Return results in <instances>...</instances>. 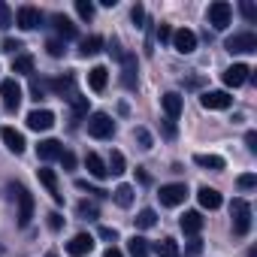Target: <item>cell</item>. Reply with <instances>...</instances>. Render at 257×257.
<instances>
[{
  "label": "cell",
  "instance_id": "cell-40",
  "mask_svg": "<svg viewBox=\"0 0 257 257\" xmlns=\"http://www.w3.org/2000/svg\"><path fill=\"white\" fill-rule=\"evenodd\" d=\"M239 10H242V16H245V22H257V7L251 4V0H242V4H239Z\"/></svg>",
  "mask_w": 257,
  "mask_h": 257
},
{
  "label": "cell",
  "instance_id": "cell-11",
  "mask_svg": "<svg viewBox=\"0 0 257 257\" xmlns=\"http://www.w3.org/2000/svg\"><path fill=\"white\" fill-rule=\"evenodd\" d=\"M40 22H43V13H40L37 7H22V10L16 13V25H19L22 31H34V28H40Z\"/></svg>",
  "mask_w": 257,
  "mask_h": 257
},
{
  "label": "cell",
  "instance_id": "cell-5",
  "mask_svg": "<svg viewBox=\"0 0 257 257\" xmlns=\"http://www.w3.org/2000/svg\"><path fill=\"white\" fill-rule=\"evenodd\" d=\"M0 100H4L7 112H19V106H22V85L16 79L0 82Z\"/></svg>",
  "mask_w": 257,
  "mask_h": 257
},
{
  "label": "cell",
  "instance_id": "cell-27",
  "mask_svg": "<svg viewBox=\"0 0 257 257\" xmlns=\"http://www.w3.org/2000/svg\"><path fill=\"white\" fill-rule=\"evenodd\" d=\"M127 254L131 257H149V239H143V236L127 239Z\"/></svg>",
  "mask_w": 257,
  "mask_h": 257
},
{
  "label": "cell",
  "instance_id": "cell-48",
  "mask_svg": "<svg viewBox=\"0 0 257 257\" xmlns=\"http://www.w3.org/2000/svg\"><path fill=\"white\" fill-rule=\"evenodd\" d=\"M100 236L109 239V242H115V239H118V230H115V227H100Z\"/></svg>",
  "mask_w": 257,
  "mask_h": 257
},
{
  "label": "cell",
  "instance_id": "cell-12",
  "mask_svg": "<svg viewBox=\"0 0 257 257\" xmlns=\"http://www.w3.org/2000/svg\"><path fill=\"white\" fill-rule=\"evenodd\" d=\"M55 124V112H49V109H34L31 115H28V127L31 131H49V127Z\"/></svg>",
  "mask_w": 257,
  "mask_h": 257
},
{
  "label": "cell",
  "instance_id": "cell-42",
  "mask_svg": "<svg viewBox=\"0 0 257 257\" xmlns=\"http://www.w3.org/2000/svg\"><path fill=\"white\" fill-rule=\"evenodd\" d=\"M134 137L140 140V146H143V149H152V134L146 131V127H137V134H134Z\"/></svg>",
  "mask_w": 257,
  "mask_h": 257
},
{
  "label": "cell",
  "instance_id": "cell-34",
  "mask_svg": "<svg viewBox=\"0 0 257 257\" xmlns=\"http://www.w3.org/2000/svg\"><path fill=\"white\" fill-rule=\"evenodd\" d=\"M76 13H79L82 22H91L94 19V4L91 0H76Z\"/></svg>",
  "mask_w": 257,
  "mask_h": 257
},
{
  "label": "cell",
  "instance_id": "cell-37",
  "mask_svg": "<svg viewBox=\"0 0 257 257\" xmlns=\"http://www.w3.org/2000/svg\"><path fill=\"white\" fill-rule=\"evenodd\" d=\"M46 49H49V55H52V58H61L67 46H64V40H61V37H52V40L46 43Z\"/></svg>",
  "mask_w": 257,
  "mask_h": 257
},
{
  "label": "cell",
  "instance_id": "cell-23",
  "mask_svg": "<svg viewBox=\"0 0 257 257\" xmlns=\"http://www.w3.org/2000/svg\"><path fill=\"white\" fill-rule=\"evenodd\" d=\"M149 251H155L158 257H179V242L176 239H161V242L149 245Z\"/></svg>",
  "mask_w": 257,
  "mask_h": 257
},
{
  "label": "cell",
  "instance_id": "cell-46",
  "mask_svg": "<svg viewBox=\"0 0 257 257\" xmlns=\"http://www.w3.org/2000/svg\"><path fill=\"white\" fill-rule=\"evenodd\" d=\"M158 40H161V43H170V40H173V28H170V25H161V28H158Z\"/></svg>",
  "mask_w": 257,
  "mask_h": 257
},
{
  "label": "cell",
  "instance_id": "cell-38",
  "mask_svg": "<svg viewBox=\"0 0 257 257\" xmlns=\"http://www.w3.org/2000/svg\"><path fill=\"white\" fill-rule=\"evenodd\" d=\"M76 188H79V191H88V194H94V197H100V200H106V197H109V191H103V188H94V185H88L85 179H79V182H76Z\"/></svg>",
  "mask_w": 257,
  "mask_h": 257
},
{
  "label": "cell",
  "instance_id": "cell-32",
  "mask_svg": "<svg viewBox=\"0 0 257 257\" xmlns=\"http://www.w3.org/2000/svg\"><path fill=\"white\" fill-rule=\"evenodd\" d=\"M106 170H109L112 176H121V173H124V155H121V152H112V155H109Z\"/></svg>",
  "mask_w": 257,
  "mask_h": 257
},
{
  "label": "cell",
  "instance_id": "cell-2",
  "mask_svg": "<svg viewBox=\"0 0 257 257\" xmlns=\"http://www.w3.org/2000/svg\"><path fill=\"white\" fill-rule=\"evenodd\" d=\"M88 134H91L94 140H112L115 121H112L106 112H94V115H88Z\"/></svg>",
  "mask_w": 257,
  "mask_h": 257
},
{
  "label": "cell",
  "instance_id": "cell-25",
  "mask_svg": "<svg viewBox=\"0 0 257 257\" xmlns=\"http://www.w3.org/2000/svg\"><path fill=\"white\" fill-rule=\"evenodd\" d=\"M34 55H16V61H13V73H19V76H34Z\"/></svg>",
  "mask_w": 257,
  "mask_h": 257
},
{
  "label": "cell",
  "instance_id": "cell-41",
  "mask_svg": "<svg viewBox=\"0 0 257 257\" xmlns=\"http://www.w3.org/2000/svg\"><path fill=\"white\" fill-rule=\"evenodd\" d=\"M236 185H239L242 191H251V188H257V176H254V173H245V176L236 179Z\"/></svg>",
  "mask_w": 257,
  "mask_h": 257
},
{
  "label": "cell",
  "instance_id": "cell-19",
  "mask_svg": "<svg viewBox=\"0 0 257 257\" xmlns=\"http://www.w3.org/2000/svg\"><path fill=\"white\" fill-rule=\"evenodd\" d=\"M161 103H164V112H167V118H170V121H176V118L182 115V97H179L176 91L164 94V97H161Z\"/></svg>",
  "mask_w": 257,
  "mask_h": 257
},
{
  "label": "cell",
  "instance_id": "cell-39",
  "mask_svg": "<svg viewBox=\"0 0 257 257\" xmlns=\"http://www.w3.org/2000/svg\"><path fill=\"white\" fill-rule=\"evenodd\" d=\"M76 212H79V218H97L100 212H97V206L94 203H88V200H82L79 206H76Z\"/></svg>",
  "mask_w": 257,
  "mask_h": 257
},
{
  "label": "cell",
  "instance_id": "cell-47",
  "mask_svg": "<svg viewBox=\"0 0 257 257\" xmlns=\"http://www.w3.org/2000/svg\"><path fill=\"white\" fill-rule=\"evenodd\" d=\"M49 227H52V230H61V227H64L61 212H49Z\"/></svg>",
  "mask_w": 257,
  "mask_h": 257
},
{
  "label": "cell",
  "instance_id": "cell-3",
  "mask_svg": "<svg viewBox=\"0 0 257 257\" xmlns=\"http://www.w3.org/2000/svg\"><path fill=\"white\" fill-rule=\"evenodd\" d=\"M224 49L230 55H245V52H257V34L254 31H242V34H233L227 37Z\"/></svg>",
  "mask_w": 257,
  "mask_h": 257
},
{
  "label": "cell",
  "instance_id": "cell-43",
  "mask_svg": "<svg viewBox=\"0 0 257 257\" xmlns=\"http://www.w3.org/2000/svg\"><path fill=\"white\" fill-rule=\"evenodd\" d=\"M131 19H134L137 28H143V22H146V10H143V4H137V7L131 10Z\"/></svg>",
  "mask_w": 257,
  "mask_h": 257
},
{
  "label": "cell",
  "instance_id": "cell-28",
  "mask_svg": "<svg viewBox=\"0 0 257 257\" xmlns=\"http://www.w3.org/2000/svg\"><path fill=\"white\" fill-rule=\"evenodd\" d=\"M100 49H103V40H100V37H85V40L79 43V55H82V58H91V55H97Z\"/></svg>",
  "mask_w": 257,
  "mask_h": 257
},
{
  "label": "cell",
  "instance_id": "cell-51",
  "mask_svg": "<svg viewBox=\"0 0 257 257\" xmlns=\"http://www.w3.org/2000/svg\"><path fill=\"white\" fill-rule=\"evenodd\" d=\"M103 257H124V254H121L118 248H106V254H103Z\"/></svg>",
  "mask_w": 257,
  "mask_h": 257
},
{
  "label": "cell",
  "instance_id": "cell-21",
  "mask_svg": "<svg viewBox=\"0 0 257 257\" xmlns=\"http://www.w3.org/2000/svg\"><path fill=\"white\" fill-rule=\"evenodd\" d=\"M85 167H88V173H91L94 179H106V176H109V170H106L103 158H100V155H94V152H88V155H85Z\"/></svg>",
  "mask_w": 257,
  "mask_h": 257
},
{
  "label": "cell",
  "instance_id": "cell-45",
  "mask_svg": "<svg viewBox=\"0 0 257 257\" xmlns=\"http://www.w3.org/2000/svg\"><path fill=\"white\" fill-rule=\"evenodd\" d=\"M22 49V43L19 40H4V49H0V52H7V55H16Z\"/></svg>",
  "mask_w": 257,
  "mask_h": 257
},
{
  "label": "cell",
  "instance_id": "cell-6",
  "mask_svg": "<svg viewBox=\"0 0 257 257\" xmlns=\"http://www.w3.org/2000/svg\"><path fill=\"white\" fill-rule=\"evenodd\" d=\"M230 16H233V7L227 4V0H215V4L209 7V25L215 31H224L230 25Z\"/></svg>",
  "mask_w": 257,
  "mask_h": 257
},
{
  "label": "cell",
  "instance_id": "cell-18",
  "mask_svg": "<svg viewBox=\"0 0 257 257\" xmlns=\"http://www.w3.org/2000/svg\"><path fill=\"white\" fill-rule=\"evenodd\" d=\"M40 182L46 185V191L52 194V200H55V203H61V200H64V194H61V188H58V176H55V170L43 167V170H40Z\"/></svg>",
  "mask_w": 257,
  "mask_h": 257
},
{
  "label": "cell",
  "instance_id": "cell-26",
  "mask_svg": "<svg viewBox=\"0 0 257 257\" xmlns=\"http://www.w3.org/2000/svg\"><path fill=\"white\" fill-rule=\"evenodd\" d=\"M106 82H109V70H106V67H94V70L88 73V85H91L94 91H103Z\"/></svg>",
  "mask_w": 257,
  "mask_h": 257
},
{
  "label": "cell",
  "instance_id": "cell-13",
  "mask_svg": "<svg viewBox=\"0 0 257 257\" xmlns=\"http://www.w3.org/2000/svg\"><path fill=\"white\" fill-rule=\"evenodd\" d=\"M248 76H251V70H248L245 64H233V67L224 70V85H227V88H239V85L248 82Z\"/></svg>",
  "mask_w": 257,
  "mask_h": 257
},
{
  "label": "cell",
  "instance_id": "cell-15",
  "mask_svg": "<svg viewBox=\"0 0 257 257\" xmlns=\"http://www.w3.org/2000/svg\"><path fill=\"white\" fill-rule=\"evenodd\" d=\"M200 103H203L206 109H227V106L233 103V97H230L227 91H206V94L200 97Z\"/></svg>",
  "mask_w": 257,
  "mask_h": 257
},
{
  "label": "cell",
  "instance_id": "cell-33",
  "mask_svg": "<svg viewBox=\"0 0 257 257\" xmlns=\"http://www.w3.org/2000/svg\"><path fill=\"white\" fill-rule=\"evenodd\" d=\"M155 224H158V215H155V209H143V212L137 215V227L149 230V227H155Z\"/></svg>",
  "mask_w": 257,
  "mask_h": 257
},
{
  "label": "cell",
  "instance_id": "cell-16",
  "mask_svg": "<svg viewBox=\"0 0 257 257\" xmlns=\"http://www.w3.org/2000/svg\"><path fill=\"white\" fill-rule=\"evenodd\" d=\"M61 155H64V146H61L58 140H43V143L37 146V158L46 161V164H49V161H58Z\"/></svg>",
  "mask_w": 257,
  "mask_h": 257
},
{
  "label": "cell",
  "instance_id": "cell-22",
  "mask_svg": "<svg viewBox=\"0 0 257 257\" xmlns=\"http://www.w3.org/2000/svg\"><path fill=\"white\" fill-rule=\"evenodd\" d=\"M197 200H200L203 209H218V206H221V194H218L215 188H209V185L197 191Z\"/></svg>",
  "mask_w": 257,
  "mask_h": 257
},
{
  "label": "cell",
  "instance_id": "cell-8",
  "mask_svg": "<svg viewBox=\"0 0 257 257\" xmlns=\"http://www.w3.org/2000/svg\"><path fill=\"white\" fill-rule=\"evenodd\" d=\"M161 203L164 206H179V203H185V197H188V185L185 182H173V185H161Z\"/></svg>",
  "mask_w": 257,
  "mask_h": 257
},
{
  "label": "cell",
  "instance_id": "cell-49",
  "mask_svg": "<svg viewBox=\"0 0 257 257\" xmlns=\"http://www.w3.org/2000/svg\"><path fill=\"white\" fill-rule=\"evenodd\" d=\"M200 251H203V242L200 239H191L188 248H185V254H200Z\"/></svg>",
  "mask_w": 257,
  "mask_h": 257
},
{
  "label": "cell",
  "instance_id": "cell-35",
  "mask_svg": "<svg viewBox=\"0 0 257 257\" xmlns=\"http://www.w3.org/2000/svg\"><path fill=\"white\" fill-rule=\"evenodd\" d=\"M16 25V19H13V10L4 4V0H0V28H4V31H10Z\"/></svg>",
  "mask_w": 257,
  "mask_h": 257
},
{
  "label": "cell",
  "instance_id": "cell-7",
  "mask_svg": "<svg viewBox=\"0 0 257 257\" xmlns=\"http://www.w3.org/2000/svg\"><path fill=\"white\" fill-rule=\"evenodd\" d=\"M46 88L55 91L58 97H67V100L76 97V79H73V73H67V76H55V79H46Z\"/></svg>",
  "mask_w": 257,
  "mask_h": 257
},
{
  "label": "cell",
  "instance_id": "cell-10",
  "mask_svg": "<svg viewBox=\"0 0 257 257\" xmlns=\"http://www.w3.org/2000/svg\"><path fill=\"white\" fill-rule=\"evenodd\" d=\"M173 49L179 52V55H191L194 49H197V34L194 31H188V28H182V31H173Z\"/></svg>",
  "mask_w": 257,
  "mask_h": 257
},
{
  "label": "cell",
  "instance_id": "cell-24",
  "mask_svg": "<svg viewBox=\"0 0 257 257\" xmlns=\"http://www.w3.org/2000/svg\"><path fill=\"white\" fill-rule=\"evenodd\" d=\"M52 25H55V31H58L64 40H73V37L79 34V31H76V25H73L67 16H52Z\"/></svg>",
  "mask_w": 257,
  "mask_h": 257
},
{
  "label": "cell",
  "instance_id": "cell-1",
  "mask_svg": "<svg viewBox=\"0 0 257 257\" xmlns=\"http://www.w3.org/2000/svg\"><path fill=\"white\" fill-rule=\"evenodd\" d=\"M230 218H233V233L236 236H245L251 230V206H248V200L236 197L230 203Z\"/></svg>",
  "mask_w": 257,
  "mask_h": 257
},
{
  "label": "cell",
  "instance_id": "cell-30",
  "mask_svg": "<svg viewBox=\"0 0 257 257\" xmlns=\"http://www.w3.org/2000/svg\"><path fill=\"white\" fill-rule=\"evenodd\" d=\"M112 197H115V203H118L121 209H127V206L134 203V188H131V185H118V188L112 191Z\"/></svg>",
  "mask_w": 257,
  "mask_h": 257
},
{
  "label": "cell",
  "instance_id": "cell-44",
  "mask_svg": "<svg viewBox=\"0 0 257 257\" xmlns=\"http://www.w3.org/2000/svg\"><path fill=\"white\" fill-rule=\"evenodd\" d=\"M58 161L64 164V173H73V170H76V158H73V152H64Z\"/></svg>",
  "mask_w": 257,
  "mask_h": 257
},
{
  "label": "cell",
  "instance_id": "cell-50",
  "mask_svg": "<svg viewBox=\"0 0 257 257\" xmlns=\"http://www.w3.org/2000/svg\"><path fill=\"white\" fill-rule=\"evenodd\" d=\"M245 143H248V149H251V152H257V134H254V131L245 137Z\"/></svg>",
  "mask_w": 257,
  "mask_h": 257
},
{
  "label": "cell",
  "instance_id": "cell-17",
  "mask_svg": "<svg viewBox=\"0 0 257 257\" xmlns=\"http://www.w3.org/2000/svg\"><path fill=\"white\" fill-rule=\"evenodd\" d=\"M0 137H4V143H7V149H10L13 155H22V152H25V137L16 131V127H4V131H0Z\"/></svg>",
  "mask_w": 257,
  "mask_h": 257
},
{
  "label": "cell",
  "instance_id": "cell-52",
  "mask_svg": "<svg viewBox=\"0 0 257 257\" xmlns=\"http://www.w3.org/2000/svg\"><path fill=\"white\" fill-rule=\"evenodd\" d=\"M46 257H58V254H55V251H49V254H46Z\"/></svg>",
  "mask_w": 257,
  "mask_h": 257
},
{
  "label": "cell",
  "instance_id": "cell-14",
  "mask_svg": "<svg viewBox=\"0 0 257 257\" xmlns=\"http://www.w3.org/2000/svg\"><path fill=\"white\" fill-rule=\"evenodd\" d=\"M91 248H94V236H88V233H79L67 242V254H73V257H85V254H91Z\"/></svg>",
  "mask_w": 257,
  "mask_h": 257
},
{
  "label": "cell",
  "instance_id": "cell-29",
  "mask_svg": "<svg viewBox=\"0 0 257 257\" xmlns=\"http://www.w3.org/2000/svg\"><path fill=\"white\" fill-rule=\"evenodd\" d=\"M194 164L203 170H224V158L218 155H194Z\"/></svg>",
  "mask_w": 257,
  "mask_h": 257
},
{
  "label": "cell",
  "instance_id": "cell-36",
  "mask_svg": "<svg viewBox=\"0 0 257 257\" xmlns=\"http://www.w3.org/2000/svg\"><path fill=\"white\" fill-rule=\"evenodd\" d=\"M70 103H73V118H82V115H88V97H79V94H76Z\"/></svg>",
  "mask_w": 257,
  "mask_h": 257
},
{
  "label": "cell",
  "instance_id": "cell-20",
  "mask_svg": "<svg viewBox=\"0 0 257 257\" xmlns=\"http://www.w3.org/2000/svg\"><path fill=\"white\" fill-rule=\"evenodd\" d=\"M179 224H182V230H185L188 236H197V233L203 230V224H206V221H203V215H200V212H185Z\"/></svg>",
  "mask_w": 257,
  "mask_h": 257
},
{
  "label": "cell",
  "instance_id": "cell-9",
  "mask_svg": "<svg viewBox=\"0 0 257 257\" xmlns=\"http://www.w3.org/2000/svg\"><path fill=\"white\" fill-rule=\"evenodd\" d=\"M121 85L124 88H137V55L134 52H124L121 55Z\"/></svg>",
  "mask_w": 257,
  "mask_h": 257
},
{
  "label": "cell",
  "instance_id": "cell-31",
  "mask_svg": "<svg viewBox=\"0 0 257 257\" xmlns=\"http://www.w3.org/2000/svg\"><path fill=\"white\" fill-rule=\"evenodd\" d=\"M46 94H49V88H46V79H31V97L40 103V100H46Z\"/></svg>",
  "mask_w": 257,
  "mask_h": 257
},
{
  "label": "cell",
  "instance_id": "cell-4",
  "mask_svg": "<svg viewBox=\"0 0 257 257\" xmlns=\"http://www.w3.org/2000/svg\"><path fill=\"white\" fill-rule=\"evenodd\" d=\"M13 197H16V203H19V224L28 227L31 218H34V197H31V191H28L25 185H13Z\"/></svg>",
  "mask_w": 257,
  "mask_h": 257
}]
</instances>
